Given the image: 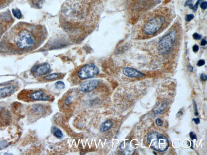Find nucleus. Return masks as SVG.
Listing matches in <instances>:
<instances>
[{
    "instance_id": "1",
    "label": "nucleus",
    "mask_w": 207,
    "mask_h": 155,
    "mask_svg": "<svg viewBox=\"0 0 207 155\" xmlns=\"http://www.w3.org/2000/svg\"><path fill=\"white\" fill-rule=\"evenodd\" d=\"M41 29L38 26L20 23L13 28L6 39L13 52L26 53L38 46L41 38Z\"/></svg>"
},
{
    "instance_id": "2",
    "label": "nucleus",
    "mask_w": 207,
    "mask_h": 155,
    "mask_svg": "<svg viewBox=\"0 0 207 155\" xmlns=\"http://www.w3.org/2000/svg\"><path fill=\"white\" fill-rule=\"evenodd\" d=\"M147 141L154 150L161 152L166 151L169 145L167 138L157 132L149 133L147 136Z\"/></svg>"
},
{
    "instance_id": "3",
    "label": "nucleus",
    "mask_w": 207,
    "mask_h": 155,
    "mask_svg": "<svg viewBox=\"0 0 207 155\" xmlns=\"http://www.w3.org/2000/svg\"><path fill=\"white\" fill-rule=\"evenodd\" d=\"M165 18L157 16L148 21L143 27V32L147 35H152L157 33L165 23Z\"/></svg>"
},
{
    "instance_id": "4",
    "label": "nucleus",
    "mask_w": 207,
    "mask_h": 155,
    "mask_svg": "<svg viewBox=\"0 0 207 155\" xmlns=\"http://www.w3.org/2000/svg\"><path fill=\"white\" fill-rule=\"evenodd\" d=\"M176 38L174 31L170 32L162 37L158 42L157 49L161 54H165L171 50L175 43Z\"/></svg>"
},
{
    "instance_id": "5",
    "label": "nucleus",
    "mask_w": 207,
    "mask_h": 155,
    "mask_svg": "<svg viewBox=\"0 0 207 155\" xmlns=\"http://www.w3.org/2000/svg\"><path fill=\"white\" fill-rule=\"evenodd\" d=\"M98 67L93 64L85 65L79 69L77 73L79 78L82 80H85L90 78H94L98 75Z\"/></svg>"
},
{
    "instance_id": "6",
    "label": "nucleus",
    "mask_w": 207,
    "mask_h": 155,
    "mask_svg": "<svg viewBox=\"0 0 207 155\" xmlns=\"http://www.w3.org/2000/svg\"><path fill=\"white\" fill-rule=\"evenodd\" d=\"M26 94L27 97L32 100L49 101L52 100V97L42 90H33Z\"/></svg>"
},
{
    "instance_id": "7",
    "label": "nucleus",
    "mask_w": 207,
    "mask_h": 155,
    "mask_svg": "<svg viewBox=\"0 0 207 155\" xmlns=\"http://www.w3.org/2000/svg\"><path fill=\"white\" fill-rule=\"evenodd\" d=\"M99 84V80L96 79L87 80L82 82L79 86V88L80 91L88 93L95 90Z\"/></svg>"
},
{
    "instance_id": "8",
    "label": "nucleus",
    "mask_w": 207,
    "mask_h": 155,
    "mask_svg": "<svg viewBox=\"0 0 207 155\" xmlns=\"http://www.w3.org/2000/svg\"><path fill=\"white\" fill-rule=\"evenodd\" d=\"M124 75L129 77L135 78L145 76V74L132 67H126L123 69Z\"/></svg>"
},
{
    "instance_id": "9",
    "label": "nucleus",
    "mask_w": 207,
    "mask_h": 155,
    "mask_svg": "<svg viewBox=\"0 0 207 155\" xmlns=\"http://www.w3.org/2000/svg\"><path fill=\"white\" fill-rule=\"evenodd\" d=\"M50 70V65L48 63H44L39 65L34 70V73L37 76H42L48 73Z\"/></svg>"
},
{
    "instance_id": "10",
    "label": "nucleus",
    "mask_w": 207,
    "mask_h": 155,
    "mask_svg": "<svg viewBox=\"0 0 207 155\" xmlns=\"http://www.w3.org/2000/svg\"><path fill=\"white\" fill-rule=\"evenodd\" d=\"M15 87L13 86H8L0 89V96L2 97H5L10 96L14 92Z\"/></svg>"
},
{
    "instance_id": "11",
    "label": "nucleus",
    "mask_w": 207,
    "mask_h": 155,
    "mask_svg": "<svg viewBox=\"0 0 207 155\" xmlns=\"http://www.w3.org/2000/svg\"><path fill=\"white\" fill-rule=\"evenodd\" d=\"M32 109L33 113L38 115L43 114L45 113L47 111L46 107L41 104H35L33 105Z\"/></svg>"
},
{
    "instance_id": "12",
    "label": "nucleus",
    "mask_w": 207,
    "mask_h": 155,
    "mask_svg": "<svg viewBox=\"0 0 207 155\" xmlns=\"http://www.w3.org/2000/svg\"><path fill=\"white\" fill-rule=\"evenodd\" d=\"M113 123L110 120H107L102 124L100 128L101 132H105L109 130L112 127Z\"/></svg>"
},
{
    "instance_id": "13",
    "label": "nucleus",
    "mask_w": 207,
    "mask_h": 155,
    "mask_svg": "<svg viewBox=\"0 0 207 155\" xmlns=\"http://www.w3.org/2000/svg\"><path fill=\"white\" fill-rule=\"evenodd\" d=\"M124 147L126 148V149H125L126 150H125V151L124 152V154L132 155L134 154L135 150H134L133 148L130 146L129 143H127L126 145H125L124 142H123V143H121V149L123 148H124Z\"/></svg>"
},
{
    "instance_id": "14",
    "label": "nucleus",
    "mask_w": 207,
    "mask_h": 155,
    "mask_svg": "<svg viewBox=\"0 0 207 155\" xmlns=\"http://www.w3.org/2000/svg\"><path fill=\"white\" fill-rule=\"evenodd\" d=\"M53 133L54 136L58 139H61L63 137V134L62 131L57 127H53L52 128Z\"/></svg>"
},
{
    "instance_id": "15",
    "label": "nucleus",
    "mask_w": 207,
    "mask_h": 155,
    "mask_svg": "<svg viewBox=\"0 0 207 155\" xmlns=\"http://www.w3.org/2000/svg\"><path fill=\"white\" fill-rule=\"evenodd\" d=\"M62 76H63V74L59 73H51V74H49L46 76L45 79L47 80H55V79H60V77H61Z\"/></svg>"
},
{
    "instance_id": "16",
    "label": "nucleus",
    "mask_w": 207,
    "mask_h": 155,
    "mask_svg": "<svg viewBox=\"0 0 207 155\" xmlns=\"http://www.w3.org/2000/svg\"><path fill=\"white\" fill-rule=\"evenodd\" d=\"M164 107L162 103H159L156 104L154 109V112L156 114L162 112L164 110Z\"/></svg>"
},
{
    "instance_id": "17",
    "label": "nucleus",
    "mask_w": 207,
    "mask_h": 155,
    "mask_svg": "<svg viewBox=\"0 0 207 155\" xmlns=\"http://www.w3.org/2000/svg\"><path fill=\"white\" fill-rule=\"evenodd\" d=\"M12 12L13 15L16 18H18V19H20L22 18V13L19 9H13L12 10Z\"/></svg>"
},
{
    "instance_id": "18",
    "label": "nucleus",
    "mask_w": 207,
    "mask_h": 155,
    "mask_svg": "<svg viewBox=\"0 0 207 155\" xmlns=\"http://www.w3.org/2000/svg\"><path fill=\"white\" fill-rule=\"evenodd\" d=\"M55 87L57 89H63L65 87L64 82L62 81H58L55 84Z\"/></svg>"
},
{
    "instance_id": "19",
    "label": "nucleus",
    "mask_w": 207,
    "mask_h": 155,
    "mask_svg": "<svg viewBox=\"0 0 207 155\" xmlns=\"http://www.w3.org/2000/svg\"><path fill=\"white\" fill-rule=\"evenodd\" d=\"M203 1V0H197L195 5L194 6V9H193V10L194 12H196V11H197L198 7L199 4H201V3H202Z\"/></svg>"
},
{
    "instance_id": "20",
    "label": "nucleus",
    "mask_w": 207,
    "mask_h": 155,
    "mask_svg": "<svg viewBox=\"0 0 207 155\" xmlns=\"http://www.w3.org/2000/svg\"><path fill=\"white\" fill-rule=\"evenodd\" d=\"M194 18V16L192 14H187L185 16V20L187 22H190Z\"/></svg>"
},
{
    "instance_id": "21",
    "label": "nucleus",
    "mask_w": 207,
    "mask_h": 155,
    "mask_svg": "<svg viewBox=\"0 0 207 155\" xmlns=\"http://www.w3.org/2000/svg\"><path fill=\"white\" fill-rule=\"evenodd\" d=\"M194 1V0H186V2H185V4H184V6H189L191 5V4H193Z\"/></svg>"
},
{
    "instance_id": "22",
    "label": "nucleus",
    "mask_w": 207,
    "mask_h": 155,
    "mask_svg": "<svg viewBox=\"0 0 207 155\" xmlns=\"http://www.w3.org/2000/svg\"><path fill=\"white\" fill-rule=\"evenodd\" d=\"M193 38L195 40H200L202 38V36L197 33H195L193 35Z\"/></svg>"
},
{
    "instance_id": "23",
    "label": "nucleus",
    "mask_w": 207,
    "mask_h": 155,
    "mask_svg": "<svg viewBox=\"0 0 207 155\" xmlns=\"http://www.w3.org/2000/svg\"><path fill=\"white\" fill-rule=\"evenodd\" d=\"M205 64V61L204 60H203V59H200V60L198 61L197 65V66L200 67V66H203Z\"/></svg>"
},
{
    "instance_id": "24",
    "label": "nucleus",
    "mask_w": 207,
    "mask_h": 155,
    "mask_svg": "<svg viewBox=\"0 0 207 155\" xmlns=\"http://www.w3.org/2000/svg\"><path fill=\"white\" fill-rule=\"evenodd\" d=\"M193 103H194V110H195V116H197L199 115L197 110V105L196 103H195V101L193 100Z\"/></svg>"
},
{
    "instance_id": "25",
    "label": "nucleus",
    "mask_w": 207,
    "mask_h": 155,
    "mask_svg": "<svg viewBox=\"0 0 207 155\" xmlns=\"http://www.w3.org/2000/svg\"><path fill=\"white\" fill-rule=\"evenodd\" d=\"M200 7L202 10H206L207 8V2H202L200 4Z\"/></svg>"
},
{
    "instance_id": "26",
    "label": "nucleus",
    "mask_w": 207,
    "mask_h": 155,
    "mask_svg": "<svg viewBox=\"0 0 207 155\" xmlns=\"http://www.w3.org/2000/svg\"><path fill=\"white\" fill-rule=\"evenodd\" d=\"M200 80L202 81H206L207 80V76L204 73H202L200 75Z\"/></svg>"
},
{
    "instance_id": "27",
    "label": "nucleus",
    "mask_w": 207,
    "mask_h": 155,
    "mask_svg": "<svg viewBox=\"0 0 207 155\" xmlns=\"http://www.w3.org/2000/svg\"><path fill=\"white\" fill-rule=\"evenodd\" d=\"M190 137L192 140H197V139L196 135L193 132H191L190 133Z\"/></svg>"
},
{
    "instance_id": "28",
    "label": "nucleus",
    "mask_w": 207,
    "mask_h": 155,
    "mask_svg": "<svg viewBox=\"0 0 207 155\" xmlns=\"http://www.w3.org/2000/svg\"><path fill=\"white\" fill-rule=\"evenodd\" d=\"M156 123L159 126H162L163 125V122L160 119H157L156 120Z\"/></svg>"
},
{
    "instance_id": "29",
    "label": "nucleus",
    "mask_w": 207,
    "mask_h": 155,
    "mask_svg": "<svg viewBox=\"0 0 207 155\" xmlns=\"http://www.w3.org/2000/svg\"><path fill=\"white\" fill-rule=\"evenodd\" d=\"M199 50V47L198 46V45H197V44H195V45L193 47V50L194 52H197Z\"/></svg>"
},
{
    "instance_id": "30",
    "label": "nucleus",
    "mask_w": 207,
    "mask_h": 155,
    "mask_svg": "<svg viewBox=\"0 0 207 155\" xmlns=\"http://www.w3.org/2000/svg\"><path fill=\"white\" fill-rule=\"evenodd\" d=\"M193 120L194 121V122H195L196 125H198L200 122V119L198 118H195V119H193Z\"/></svg>"
},
{
    "instance_id": "31",
    "label": "nucleus",
    "mask_w": 207,
    "mask_h": 155,
    "mask_svg": "<svg viewBox=\"0 0 207 155\" xmlns=\"http://www.w3.org/2000/svg\"><path fill=\"white\" fill-rule=\"evenodd\" d=\"M201 45L202 46H205L206 44H207V41H206L205 39H203L202 40V41H201Z\"/></svg>"
},
{
    "instance_id": "32",
    "label": "nucleus",
    "mask_w": 207,
    "mask_h": 155,
    "mask_svg": "<svg viewBox=\"0 0 207 155\" xmlns=\"http://www.w3.org/2000/svg\"><path fill=\"white\" fill-rule=\"evenodd\" d=\"M71 96H70V97H68L67 98V99H66V103H67V104H68V103H71Z\"/></svg>"
},
{
    "instance_id": "33",
    "label": "nucleus",
    "mask_w": 207,
    "mask_h": 155,
    "mask_svg": "<svg viewBox=\"0 0 207 155\" xmlns=\"http://www.w3.org/2000/svg\"><path fill=\"white\" fill-rule=\"evenodd\" d=\"M188 70H189L191 72H193V70H194V69H193V67H192V66H188Z\"/></svg>"
}]
</instances>
